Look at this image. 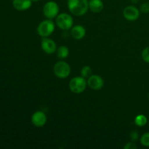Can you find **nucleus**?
<instances>
[{
	"label": "nucleus",
	"instance_id": "f257e3e1",
	"mask_svg": "<svg viewBox=\"0 0 149 149\" xmlns=\"http://www.w3.org/2000/svg\"><path fill=\"white\" fill-rule=\"evenodd\" d=\"M68 8L71 14L75 16H82L88 11V0H68Z\"/></svg>",
	"mask_w": 149,
	"mask_h": 149
},
{
	"label": "nucleus",
	"instance_id": "f03ea898",
	"mask_svg": "<svg viewBox=\"0 0 149 149\" xmlns=\"http://www.w3.org/2000/svg\"><path fill=\"white\" fill-rule=\"evenodd\" d=\"M87 81L86 79L81 77H76L71 79L69 81V89L73 93L80 94L87 88Z\"/></svg>",
	"mask_w": 149,
	"mask_h": 149
},
{
	"label": "nucleus",
	"instance_id": "7ed1b4c3",
	"mask_svg": "<svg viewBox=\"0 0 149 149\" xmlns=\"http://www.w3.org/2000/svg\"><path fill=\"white\" fill-rule=\"evenodd\" d=\"M55 29V25L51 19L41 22L37 27V33L42 37H48L52 34Z\"/></svg>",
	"mask_w": 149,
	"mask_h": 149
},
{
	"label": "nucleus",
	"instance_id": "20e7f679",
	"mask_svg": "<svg viewBox=\"0 0 149 149\" xmlns=\"http://www.w3.org/2000/svg\"><path fill=\"white\" fill-rule=\"evenodd\" d=\"M56 25L61 30L67 31L74 26V19L68 13H61L56 17Z\"/></svg>",
	"mask_w": 149,
	"mask_h": 149
},
{
	"label": "nucleus",
	"instance_id": "39448f33",
	"mask_svg": "<svg viewBox=\"0 0 149 149\" xmlns=\"http://www.w3.org/2000/svg\"><path fill=\"white\" fill-rule=\"evenodd\" d=\"M54 74L58 78L65 79L71 74V67L69 64L64 61H58L55 64L53 68Z\"/></svg>",
	"mask_w": 149,
	"mask_h": 149
},
{
	"label": "nucleus",
	"instance_id": "423d86ee",
	"mask_svg": "<svg viewBox=\"0 0 149 149\" xmlns=\"http://www.w3.org/2000/svg\"><path fill=\"white\" fill-rule=\"evenodd\" d=\"M59 13V6L55 1H47L44 5L43 14L47 18L53 19L58 15Z\"/></svg>",
	"mask_w": 149,
	"mask_h": 149
},
{
	"label": "nucleus",
	"instance_id": "0eeeda50",
	"mask_svg": "<svg viewBox=\"0 0 149 149\" xmlns=\"http://www.w3.org/2000/svg\"><path fill=\"white\" fill-rule=\"evenodd\" d=\"M123 15L126 20L129 21H135L139 18L140 10L135 6H127L124 10Z\"/></svg>",
	"mask_w": 149,
	"mask_h": 149
},
{
	"label": "nucleus",
	"instance_id": "6e6552de",
	"mask_svg": "<svg viewBox=\"0 0 149 149\" xmlns=\"http://www.w3.org/2000/svg\"><path fill=\"white\" fill-rule=\"evenodd\" d=\"M47 115L42 111L34 112L31 116V122L36 127H42L47 123Z\"/></svg>",
	"mask_w": 149,
	"mask_h": 149
},
{
	"label": "nucleus",
	"instance_id": "1a4fd4ad",
	"mask_svg": "<svg viewBox=\"0 0 149 149\" xmlns=\"http://www.w3.org/2000/svg\"><path fill=\"white\" fill-rule=\"evenodd\" d=\"M87 85L94 90H99L104 86V80L100 76L92 75L87 79Z\"/></svg>",
	"mask_w": 149,
	"mask_h": 149
},
{
	"label": "nucleus",
	"instance_id": "9d476101",
	"mask_svg": "<svg viewBox=\"0 0 149 149\" xmlns=\"http://www.w3.org/2000/svg\"><path fill=\"white\" fill-rule=\"evenodd\" d=\"M41 47L42 50L47 54H52L57 51V45L55 41L47 37L42 39Z\"/></svg>",
	"mask_w": 149,
	"mask_h": 149
},
{
	"label": "nucleus",
	"instance_id": "9b49d317",
	"mask_svg": "<svg viewBox=\"0 0 149 149\" xmlns=\"http://www.w3.org/2000/svg\"><path fill=\"white\" fill-rule=\"evenodd\" d=\"M71 35L73 39L76 40L82 39L86 35V29L81 25H76L71 28Z\"/></svg>",
	"mask_w": 149,
	"mask_h": 149
},
{
	"label": "nucleus",
	"instance_id": "f8f14e48",
	"mask_svg": "<svg viewBox=\"0 0 149 149\" xmlns=\"http://www.w3.org/2000/svg\"><path fill=\"white\" fill-rule=\"evenodd\" d=\"M32 2L31 0H13V6L18 11H25L31 7Z\"/></svg>",
	"mask_w": 149,
	"mask_h": 149
},
{
	"label": "nucleus",
	"instance_id": "ddd939ff",
	"mask_svg": "<svg viewBox=\"0 0 149 149\" xmlns=\"http://www.w3.org/2000/svg\"><path fill=\"white\" fill-rule=\"evenodd\" d=\"M104 8V4L102 0H90L89 9L93 13H100Z\"/></svg>",
	"mask_w": 149,
	"mask_h": 149
},
{
	"label": "nucleus",
	"instance_id": "4468645a",
	"mask_svg": "<svg viewBox=\"0 0 149 149\" xmlns=\"http://www.w3.org/2000/svg\"><path fill=\"white\" fill-rule=\"evenodd\" d=\"M57 56L60 59H65L66 58H68V55H69V49H68V47L62 46L59 47L57 49Z\"/></svg>",
	"mask_w": 149,
	"mask_h": 149
},
{
	"label": "nucleus",
	"instance_id": "2eb2a0df",
	"mask_svg": "<svg viewBox=\"0 0 149 149\" xmlns=\"http://www.w3.org/2000/svg\"><path fill=\"white\" fill-rule=\"evenodd\" d=\"M147 122H148V119L143 114H139L135 118V124L140 127L145 126Z\"/></svg>",
	"mask_w": 149,
	"mask_h": 149
},
{
	"label": "nucleus",
	"instance_id": "dca6fc26",
	"mask_svg": "<svg viewBox=\"0 0 149 149\" xmlns=\"http://www.w3.org/2000/svg\"><path fill=\"white\" fill-rule=\"evenodd\" d=\"M92 73H93V70H92L91 67L89 65H84L81 69V76L85 79H88L89 77H91L93 75Z\"/></svg>",
	"mask_w": 149,
	"mask_h": 149
},
{
	"label": "nucleus",
	"instance_id": "f3484780",
	"mask_svg": "<svg viewBox=\"0 0 149 149\" xmlns=\"http://www.w3.org/2000/svg\"><path fill=\"white\" fill-rule=\"evenodd\" d=\"M140 141H141V145L145 147H149V132L144 133L141 137Z\"/></svg>",
	"mask_w": 149,
	"mask_h": 149
},
{
	"label": "nucleus",
	"instance_id": "a211bd4d",
	"mask_svg": "<svg viewBox=\"0 0 149 149\" xmlns=\"http://www.w3.org/2000/svg\"><path fill=\"white\" fill-rule=\"evenodd\" d=\"M142 59L147 63H149V47H147L142 52Z\"/></svg>",
	"mask_w": 149,
	"mask_h": 149
},
{
	"label": "nucleus",
	"instance_id": "6ab92c4d",
	"mask_svg": "<svg viewBox=\"0 0 149 149\" xmlns=\"http://www.w3.org/2000/svg\"><path fill=\"white\" fill-rule=\"evenodd\" d=\"M140 11L142 12L143 13H149V2L146 1L141 4Z\"/></svg>",
	"mask_w": 149,
	"mask_h": 149
},
{
	"label": "nucleus",
	"instance_id": "aec40b11",
	"mask_svg": "<svg viewBox=\"0 0 149 149\" xmlns=\"http://www.w3.org/2000/svg\"><path fill=\"white\" fill-rule=\"evenodd\" d=\"M130 136V139L132 142H135L139 139V134H138V131H132Z\"/></svg>",
	"mask_w": 149,
	"mask_h": 149
},
{
	"label": "nucleus",
	"instance_id": "412c9836",
	"mask_svg": "<svg viewBox=\"0 0 149 149\" xmlns=\"http://www.w3.org/2000/svg\"><path fill=\"white\" fill-rule=\"evenodd\" d=\"M137 146L133 142L128 143H126V145L124 146V149H136Z\"/></svg>",
	"mask_w": 149,
	"mask_h": 149
},
{
	"label": "nucleus",
	"instance_id": "4be33fe9",
	"mask_svg": "<svg viewBox=\"0 0 149 149\" xmlns=\"http://www.w3.org/2000/svg\"><path fill=\"white\" fill-rule=\"evenodd\" d=\"M138 0H131V1H132V3H136V2H138Z\"/></svg>",
	"mask_w": 149,
	"mask_h": 149
},
{
	"label": "nucleus",
	"instance_id": "5701e85b",
	"mask_svg": "<svg viewBox=\"0 0 149 149\" xmlns=\"http://www.w3.org/2000/svg\"><path fill=\"white\" fill-rule=\"evenodd\" d=\"M32 1H34V2H36V1H39V0H31Z\"/></svg>",
	"mask_w": 149,
	"mask_h": 149
},
{
	"label": "nucleus",
	"instance_id": "b1692460",
	"mask_svg": "<svg viewBox=\"0 0 149 149\" xmlns=\"http://www.w3.org/2000/svg\"><path fill=\"white\" fill-rule=\"evenodd\" d=\"M148 99H149V93H148Z\"/></svg>",
	"mask_w": 149,
	"mask_h": 149
}]
</instances>
